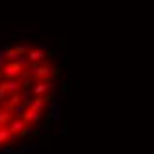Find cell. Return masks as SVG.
Masks as SVG:
<instances>
[{"label":"cell","instance_id":"obj_1","mask_svg":"<svg viewBox=\"0 0 154 154\" xmlns=\"http://www.w3.org/2000/svg\"><path fill=\"white\" fill-rule=\"evenodd\" d=\"M39 119H41V113L39 112H34V110H25V113L21 115V121H25L27 126H30V124H35L39 122Z\"/></svg>","mask_w":154,"mask_h":154},{"label":"cell","instance_id":"obj_2","mask_svg":"<svg viewBox=\"0 0 154 154\" xmlns=\"http://www.w3.org/2000/svg\"><path fill=\"white\" fill-rule=\"evenodd\" d=\"M46 57V53H45V50H41V48H30L29 50V53H27V59H29V62H39L43 60Z\"/></svg>","mask_w":154,"mask_h":154},{"label":"cell","instance_id":"obj_3","mask_svg":"<svg viewBox=\"0 0 154 154\" xmlns=\"http://www.w3.org/2000/svg\"><path fill=\"white\" fill-rule=\"evenodd\" d=\"M53 85H46V83H37L34 89H32V92L35 94V96H41V94H45L48 89H51Z\"/></svg>","mask_w":154,"mask_h":154}]
</instances>
